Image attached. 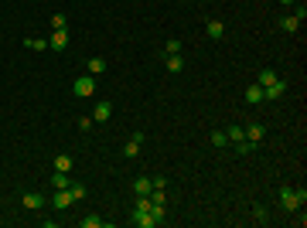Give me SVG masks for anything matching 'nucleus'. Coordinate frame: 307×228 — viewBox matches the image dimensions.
<instances>
[{
  "instance_id": "obj_8",
  "label": "nucleus",
  "mask_w": 307,
  "mask_h": 228,
  "mask_svg": "<svg viewBox=\"0 0 307 228\" xmlns=\"http://www.w3.org/2000/svg\"><path fill=\"white\" fill-rule=\"evenodd\" d=\"M134 225H136V228H154L157 222H154L150 211H134Z\"/></svg>"
},
{
  "instance_id": "obj_16",
  "label": "nucleus",
  "mask_w": 307,
  "mask_h": 228,
  "mask_svg": "<svg viewBox=\"0 0 307 228\" xmlns=\"http://www.w3.org/2000/svg\"><path fill=\"white\" fill-rule=\"evenodd\" d=\"M72 181H68V171H55V177H52V188H68Z\"/></svg>"
},
{
  "instance_id": "obj_12",
  "label": "nucleus",
  "mask_w": 307,
  "mask_h": 228,
  "mask_svg": "<svg viewBox=\"0 0 307 228\" xmlns=\"http://www.w3.org/2000/svg\"><path fill=\"white\" fill-rule=\"evenodd\" d=\"M205 31H208L212 41H218L222 34H226V24H222V20H208V24H205Z\"/></svg>"
},
{
  "instance_id": "obj_27",
  "label": "nucleus",
  "mask_w": 307,
  "mask_h": 228,
  "mask_svg": "<svg viewBox=\"0 0 307 228\" xmlns=\"http://www.w3.org/2000/svg\"><path fill=\"white\" fill-rule=\"evenodd\" d=\"M28 48H31V51H44L48 41H44V38H28Z\"/></svg>"
},
{
  "instance_id": "obj_7",
  "label": "nucleus",
  "mask_w": 307,
  "mask_h": 228,
  "mask_svg": "<svg viewBox=\"0 0 307 228\" xmlns=\"http://www.w3.org/2000/svg\"><path fill=\"white\" fill-rule=\"evenodd\" d=\"M48 48H55V51H65V48H68V34H65V31H55V34L48 38Z\"/></svg>"
},
{
  "instance_id": "obj_5",
  "label": "nucleus",
  "mask_w": 307,
  "mask_h": 228,
  "mask_svg": "<svg viewBox=\"0 0 307 228\" xmlns=\"http://www.w3.org/2000/svg\"><path fill=\"white\" fill-rule=\"evenodd\" d=\"M113 116V106L110 102H96V109H92V123H106Z\"/></svg>"
},
{
  "instance_id": "obj_14",
  "label": "nucleus",
  "mask_w": 307,
  "mask_h": 228,
  "mask_svg": "<svg viewBox=\"0 0 307 228\" xmlns=\"http://www.w3.org/2000/svg\"><path fill=\"white\" fill-rule=\"evenodd\" d=\"M106 72V58H89V75H102Z\"/></svg>"
},
{
  "instance_id": "obj_20",
  "label": "nucleus",
  "mask_w": 307,
  "mask_h": 228,
  "mask_svg": "<svg viewBox=\"0 0 307 228\" xmlns=\"http://www.w3.org/2000/svg\"><path fill=\"white\" fill-rule=\"evenodd\" d=\"M55 171H72V157L68 153H58L55 157Z\"/></svg>"
},
{
  "instance_id": "obj_21",
  "label": "nucleus",
  "mask_w": 307,
  "mask_h": 228,
  "mask_svg": "<svg viewBox=\"0 0 307 228\" xmlns=\"http://www.w3.org/2000/svg\"><path fill=\"white\" fill-rule=\"evenodd\" d=\"M184 68V58L181 55H168V72H181Z\"/></svg>"
},
{
  "instance_id": "obj_24",
  "label": "nucleus",
  "mask_w": 307,
  "mask_h": 228,
  "mask_svg": "<svg viewBox=\"0 0 307 228\" xmlns=\"http://www.w3.org/2000/svg\"><path fill=\"white\" fill-rule=\"evenodd\" d=\"M65 24H68V17H65L62 10H58V14H52V27H55V31H65Z\"/></svg>"
},
{
  "instance_id": "obj_15",
  "label": "nucleus",
  "mask_w": 307,
  "mask_h": 228,
  "mask_svg": "<svg viewBox=\"0 0 307 228\" xmlns=\"http://www.w3.org/2000/svg\"><path fill=\"white\" fill-rule=\"evenodd\" d=\"M252 150H256V143H252V140H239V143H236V153H239V157H250Z\"/></svg>"
},
{
  "instance_id": "obj_22",
  "label": "nucleus",
  "mask_w": 307,
  "mask_h": 228,
  "mask_svg": "<svg viewBox=\"0 0 307 228\" xmlns=\"http://www.w3.org/2000/svg\"><path fill=\"white\" fill-rule=\"evenodd\" d=\"M102 225H106V222H102L99 215H86V218H82V228H102Z\"/></svg>"
},
{
  "instance_id": "obj_13",
  "label": "nucleus",
  "mask_w": 307,
  "mask_h": 228,
  "mask_svg": "<svg viewBox=\"0 0 307 228\" xmlns=\"http://www.w3.org/2000/svg\"><path fill=\"white\" fill-rule=\"evenodd\" d=\"M297 27H300V20L294 17V14H287V17L280 20V31H287V34H294V31H297Z\"/></svg>"
},
{
  "instance_id": "obj_1",
  "label": "nucleus",
  "mask_w": 307,
  "mask_h": 228,
  "mask_svg": "<svg viewBox=\"0 0 307 228\" xmlns=\"http://www.w3.org/2000/svg\"><path fill=\"white\" fill-rule=\"evenodd\" d=\"M304 201H307V191L300 188H280V205H284V211H290V215H297V211L304 208Z\"/></svg>"
},
{
  "instance_id": "obj_23",
  "label": "nucleus",
  "mask_w": 307,
  "mask_h": 228,
  "mask_svg": "<svg viewBox=\"0 0 307 228\" xmlns=\"http://www.w3.org/2000/svg\"><path fill=\"white\" fill-rule=\"evenodd\" d=\"M252 218H256L260 225H266V222H270V211L263 208V205H256V208H252Z\"/></svg>"
},
{
  "instance_id": "obj_29",
  "label": "nucleus",
  "mask_w": 307,
  "mask_h": 228,
  "mask_svg": "<svg viewBox=\"0 0 307 228\" xmlns=\"http://www.w3.org/2000/svg\"><path fill=\"white\" fill-rule=\"evenodd\" d=\"M150 215H154V222L160 225V222H164V205H154L150 201Z\"/></svg>"
},
{
  "instance_id": "obj_9",
  "label": "nucleus",
  "mask_w": 307,
  "mask_h": 228,
  "mask_svg": "<svg viewBox=\"0 0 307 228\" xmlns=\"http://www.w3.org/2000/svg\"><path fill=\"white\" fill-rule=\"evenodd\" d=\"M140 147H144V133H134V140L123 147V153L126 157H140Z\"/></svg>"
},
{
  "instance_id": "obj_11",
  "label": "nucleus",
  "mask_w": 307,
  "mask_h": 228,
  "mask_svg": "<svg viewBox=\"0 0 307 228\" xmlns=\"http://www.w3.org/2000/svg\"><path fill=\"white\" fill-rule=\"evenodd\" d=\"M246 102H250V106H260V102H263V85L252 82L250 89H246Z\"/></svg>"
},
{
  "instance_id": "obj_31",
  "label": "nucleus",
  "mask_w": 307,
  "mask_h": 228,
  "mask_svg": "<svg viewBox=\"0 0 307 228\" xmlns=\"http://www.w3.org/2000/svg\"><path fill=\"white\" fill-rule=\"evenodd\" d=\"M294 17L304 24V17H307V7H304V3H297V7H294Z\"/></svg>"
},
{
  "instance_id": "obj_18",
  "label": "nucleus",
  "mask_w": 307,
  "mask_h": 228,
  "mask_svg": "<svg viewBox=\"0 0 307 228\" xmlns=\"http://www.w3.org/2000/svg\"><path fill=\"white\" fill-rule=\"evenodd\" d=\"M226 136H229V143H239V140H246V130H242V126H229Z\"/></svg>"
},
{
  "instance_id": "obj_2",
  "label": "nucleus",
  "mask_w": 307,
  "mask_h": 228,
  "mask_svg": "<svg viewBox=\"0 0 307 228\" xmlns=\"http://www.w3.org/2000/svg\"><path fill=\"white\" fill-rule=\"evenodd\" d=\"M287 92V82H280V78H273L266 89H263V102H276L280 95Z\"/></svg>"
},
{
  "instance_id": "obj_19",
  "label": "nucleus",
  "mask_w": 307,
  "mask_h": 228,
  "mask_svg": "<svg viewBox=\"0 0 307 228\" xmlns=\"http://www.w3.org/2000/svg\"><path fill=\"white\" fill-rule=\"evenodd\" d=\"M212 147H215V150H222V147H229V136L222 133V130H215V133H212Z\"/></svg>"
},
{
  "instance_id": "obj_30",
  "label": "nucleus",
  "mask_w": 307,
  "mask_h": 228,
  "mask_svg": "<svg viewBox=\"0 0 307 228\" xmlns=\"http://www.w3.org/2000/svg\"><path fill=\"white\" fill-rule=\"evenodd\" d=\"M78 130L89 133V130H92V116H82V119H78Z\"/></svg>"
},
{
  "instance_id": "obj_4",
  "label": "nucleus",
  "mask_w": 307,
  "mask_h": 228,
  "mask_svg": "<svg viewBox=\"0 0 307 228\" xmlns=\"http://www.w3.org/2000/svg\"><path fill=\"white\" fill-rule=\"evenodd\" d=\"M24 208H28V211L44 208V194H38V191H28V194H24Z\"/></svg>"
},
{
  "instance_id": "obj_6",
  "label": "nucleus",
  "mask_w": 307,
  "mask_h": 228,
  "mask_svg": "<svg viewBox=\"0 0 307 228\" xmlns=\"http://www.w3.org/2000/svg\"><path fill=\"white\" fill-rule=\"evenodd\" d=\"M263 136H266V126H263V123H250V126H246V140H252V143H260Z\"/></svg>"
},
{
  "instance_id": "obj_26",
  "label": "nucleus",
  "mask_w": 307,
  "mask_h": 228,
  "mask_svg": "<svg viewBox=\"0 0 307 228\" xmlns=\"http://www.w3.org/2000/svg\"><path fill=\"white\" fill-rule=\"evenodd\" d=\"M68 194H72V201H82V198H86L89 191L82 188V184H68Z\"/></svg>"
},
{
  "instance_id": "obj_17",
  "label": "nucleus",
  "mask_w": 307,
  "mask_h": 228,
  "mask_svg": "<svg viewBox=\"0 0 307 228\" xmlns=\"http://www.w3.org/2000/svg\"><path fill=\"white\" fill-rule=\"evenodd\" d=\"M134 191H136V194H150V191H154V184H150V177H136V184H134Z\"/></svg>"
},
{
  "instance_id": "obj_28",
  "label": "nucleus",
  "mask_w": 307,
  "mask_h": 228,
  "mask_svg": "<svg viewBox=\"0 0 307 228\" xmlns=\"http://www.w3.org/2000/svg\"><path fill=\"white\" fill-rule=\"evenodd\" d=\"M164 51H168V55H181V41H178V38H171L168 44H164Z\"/></svg>"
},
{
  "instance_id": "obj_25",
  "label": "nucleus",
  "mask_w": 307,
  "mask_h": 228,
  "mask_svg": "<svg viewBox=\"0 0 307 228\" xmlns=\"http://www.w3.org/2000/svg\"><path fill=\"white\" fill-rule=\"evenodd\" d=\"M273 78H276V75H273V68H263V72H260V78H256V85H263V89H266Z\"/></svg>"
},
{
  "instance_id": "obj_10",
  "label": "nucleus",
  "mask_w": 307,
  "mask_h": 228,
  "mask_svg": "<svg viewBox=\"0 0 307 228\" xmlns=\"http://www.w3.org/2000/svg\"><path fill=\"white\" fill-rule=\"evenodd\" d=\"M52 201H55V208H68V205H72L68 188H55V198H52Z\"/></svg>"
},
{
  "instance_id": "obj_32",
  "label": "nucleus",
  "mask_w": 307,
  "mask_h": 228,
  "mask_svg": "<svg viewBox=\"0 0 307 228\" xmlns=\"http://www.w3.org/2000/svg\"><path fill=\"white\" fill-rule=\"evenodd\" d=\"M280 3H287V7H290V3H294V0H280Z\"/></svg>"
},
{
  "instance_id": "obj_3",
  "label": "nucleus",
  "mask_w": 307,
  "mask_h": 228,
  "mask_svg": "<svg viewBox=\"0 0 307 228\" xmlns=\"http://www.w3.org/2000/svg\"><path fill=\"white\" fill-rule=\"evenodd\" d=\"M72 92H76L78 99H89V95L96 92V82H92V78H89V75H86V78H78L76 85H72Z\"/></svg>"
}]
</instances>
